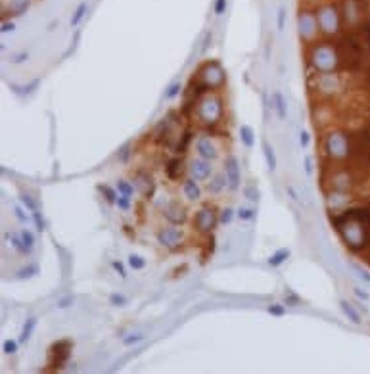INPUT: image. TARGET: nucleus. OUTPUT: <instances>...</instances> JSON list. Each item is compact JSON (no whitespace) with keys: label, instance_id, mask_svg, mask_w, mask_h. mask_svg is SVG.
<instances>
[{"label":"nucleus","instance_id":"nucleus-46","mask_svg":"<svg viewBox=\"0 0 370 374\" xmlns=\"http://www.w3.org/2000/svg\"><path fill=\"white\" fill-rule=\"evenodd\" d=\"M267 311L271 313V315H274V317H282L284 313H286V309H284L282 305H269Z\"/></svg>","mask_w":370,"mask_h":374},{"label":"nucleus","instance_id":"nucleus-31","mask_svg":"<svg viewBox=\"0 0 370 374\" xmlns=\"http://www.w3.org/2000/svg\"><path fill=\"white\" fill-rule=\"evenodd\" d=\"M127 263H129V267H131L133 271H142V269L146 267L144 257H140V255H136V253H131V255L127 257Z\"/></svg>","mask_w":370,"mask_h":374},{"label":"nucleus","instance_id":"nucleus-47","mask_svg":"<svg viewBox=\"0 0 370 374\" xmlns=\"http://www.w3.org/2000/svg\"><path fill=\"white\" fill-rule=\"evenodd\" d=\"M73 301H75L73 296H67V298H62L60 301H58V307H60V309H67V307H71V305H73Z\"/></svg>","mask_w":370,"mask_h":374},{"label":"nucleus","instance_id":"nucleus-12","mask_svg":"<svg viewBox=\"0 0 370 374\" xmlns=\"http://www.w3.org/2000/svg\"><path fill=\"white\" fill-rule=\"evenodd\" d=\"M188 169H190V175H192L196 181H209L211 177L215 175L213 173V165H211L209 160H203V158H199V156H197L196 160L190 162Z\"/></svg>","mask_w":370,"mask_h":374},{"label":"nucleus","instance_id":"nucleus-48","mask_svg":"<svg viewBox=\"0 0 370 374\" xmlns=\"http://www.w3.org/2000/svg\"><path fill=\"white\" fill-rule=\"evenodd\" d=\"M111 267L117 271V274H119L121 278H127V269L123 267V263H121V261H113V263H111Z\"/></svg>","mask_w":370,"mask_h":374},{"label":"nucleus","instance_id":"nucleus-18","mask_svg":"<svg viewBox=\"0 0 370 374\" xmlns=\"http://www.w3.org/2000/svg\"><path fill=\"white\" fill-rule=\"evenodd\" d=\"M183 192L188 201H197L201 198V187L197 185V181L194 177H188L185 179V185H183Z\"/></svg>","mask_w":370,"mask_h":374},{"label":"nucleus","instance_id":"nucleus-9","mask_svg":"<svg viewBox=\"0 0 370 374\" xmlns=\"http://www.w3.org/2000/svg\"><path fill=\"white\" fill-rule=\"evenodd\" d=\"M156 236H158V242H160L163 248L175 249V248H179V246L183 244L185 232H183V230H181L179 226H175V224H169V226H163V228H160Z\"/></svg>","mask_w":370,"mask_h":374},{"label":"nucleus","instance_id":"nucleus-13","mask_svg":"<svg viewBox=\"0 0 370 374\" xmlns=\"http://www.w3.org/2000/svg\"><path fill=\"white\" fill-rule=\"evenodd\" d=\"M224 173H226V179H228V188L234 192L240 188V181H242V175H240V165H238V160L234 156H230L226 163H224Z\"/></svg>","mask_w":370,"mask_h":374},{"label":"nucleus","instance_id":"nucleus-10","mask_svg":"<svg viewBox=\"0 0 370 374\" xmlns=\"http://www.w3.org/2000/svg\"><path fill=\"white\" fill-rule=\"evenodd\" d=\"M163 219L169 224H175V226H183V224L188 223V211L186 207L181 203V201H169L165 207H163Z\"/></svg>","mask_w":370,"mask_h":374},{"label":"nucleus","instance_id":"nucleus-29","mask_svg":"<svg viewBox=\"0 0 370 374\" xmlns=\"http://www.w3.org/2000/svg\"><path fill=\"white\" fill-rule=\"evenodd\" d=\"M190 140H192V131H185V133L181 135V142L177 144L175 152H177L179 156L186 154V150H188V146H190Z\"/></svg>","mask_w":370,"mask_h":374},{"label":"nucleus","instance_id":"nucleus-22","mask_svg":"<svg viewBox=\"0 0 370 374\" xmlns=\"http://www.w3.org/2000/svg\"><path fill=\"white\" fill-rule=\"evenodd\" d=\"M35 328H37V317H29L23 324V330H21V336H19V344H27L31 340V336H33Z\"/></svg>","mask_w":370,"mask_h":374},{"label":"nucleus","instance_id":"nucleus-40","mask_svg":"<svg viewBox=\"0 0 370 374\" xmlns=\"http://www.w3.org/2000/svg\"><path fill=\"white\" fill-rule=\"evenodd\" d=\"M226 6H228V0H215V4H213L215 15H222V13L226 12Z\"/></svg>","mask_w":370,"mask_h":374},{"label":"nucleus","instance_id":"nucleus-44","mask_svg":"<svg viewBox=\"0 0 370 374\" xmlns=\"http://www.w3.org/2000/svg\"><path fill=\"white\" fill-rule=\"evenodd\" d=\"M117 205H119L121 211H129V209H131V198H129V196H119Z\"/></svg>","mask_w":370,"mask_h":374},{"label":"nucleus","instance_id":"nucleus-5","mask_svg":"<svg viewBox=\"0 0 370 374\" xmlns=\"http://www.w3.org/2000/svg\"><path fill=\"white\" fill-rule=\"evenodd\" d=\"M197 112L205 125H215L222 117V100L217 96H203L197 104Z\"/></svg>","mask_w":370,"mask_h":374},{"label":"nucleus","instance_id":"nucleus-16","mask_svg":"<svg viewBox=\"0 0 370 374\" xmlns=\"http://www.w3.org/2000/svg\"><path fill=\"white\" fill-rule=\"evenodd\" d=\"M136 188L146 196V198H152L154 196V192H156V188H158V185H156V181L150 177L148 173H138V179H136Z\"/></svg>","mask_w":370,"mask_h":374},{"label":"nucleus","instance_id":"nucleus-26","mask_svg":"<svg viewBox=\"0 0 370 374\" xmlns=\"http://www.w3.org/2000/svg\"><path fill=\"white\" fill-rule=\"evenodd\" d=\"M263 156H265V160H267L269 171H276V154H274V150H272L271 144H267V142H263Z\"/></svg>","mask_w":370,"mask_h":374},{"label":"nucleus","instance_id":"nucleus-24","mask_svg":"<svg viewBox=\"0 0 370 374\" xmlns=\"http://www.w3.org/2000/svg\"><path fill=\"white\" fill-rule=\"evenodd\" d=\"M290 257V249L288 248H282V249H278V251H274L271 257L267 259V263L271 265V267H280L286 259Z\"/></svg>","mask_w":370,"mask_h":374},{"label":"nucleus","instance_id":"nucleus-27","mask_svg":"<svg viewBox=\"0 0 370 374\" xmlns=\"http://www.w3.org/2000/svg\"><path fill=\"white\" fill-rule=\"evenodd\" d=\"M98 190L104 194V198H106V201L110 203V205H115L117 203V199H119V190L117 188H110V187H104V185H100Z\"/></svg>","mask_w":370,"mask_h":374},{"label":"nucleus","instance_id":"nucleus-6","mask_svg":"<svg viewBox=\"0 0 370 374\" xmlns=\"http://www.w3.org/2000/svg\"><path fill=\"white\" fill-rule=\"evenodd\" d=\"M197 77L207 85L209 92L221 88L222 85H224V79H226L221 62H217V60H211V62L205 63V65L199 69V75H197Z\"/></svg>","mask_w":370,"mask_h":374},{"label":"nucleus","instance_id":"nucleus-35","mask_svg":"<svg viewBox=\"0 0 370 374\" xmlns=\"http://www.w3.org/2000/svg\"><path fill=\"white\" fill-rule=\"evenodd\" d=\"M31 215H33V221H35V226H37V232H44L46 230V223H44V217H42L40 209L31 213Z\"/></svg>","mask_w":370,"mask_h":374},{"label":"nucleus","instance_id":"nucleus-55","mask_svg":"<svg viewBox=\"0 0 370 374\" xmlns=\"http://www.w3.org/2000/svg\"><path fill=\"white\" fill-rule=\"evenodd\" d=\"M211 37H213V35H211V31H207V33H205V40H203V44H201V54H205V50L209 48Z\"/></svg>","mask_w":370,"mask_h":374},{"label":"nucleus","instance_id":"nucleus-52","mask_svg":"<svg viewBox=\"0 0 370 374\" xmlns=\"http://www.w3.org/2000/svg\"><path fill=\"white\" fill-rule=\"evenodd\" d=\"M27 58H29V54H27V52H21V54H15L10 62H12V63H23Z\"/></svg>","mask_w":370,"mask_h":374},{"label":"nucleus","instance_id":"nucleus-38","mask_svg":"<svg viewBox=\"0 0 370 374\" xmlns=\"http://www.w3.org/2000/svg\"><path fill=\"white\" fill-rule=\"evenodd\" d=\"M144 334H140V332H136V334H131V336H127L123 340V344L127 346V348H131V346H136V344H140V342H144Z\"/></svg>","mask_w":370,"mask_h":374},{"label":"nucleus","instance_id":"nucleus-25","mask_svg":"<svg viewBox=\"0 0 370 374\" xmlns=\"http://www.w3.org/2000/svg\"><path fill=\"white\" fill-rule=\"evenodd\" d=\"M87 10H88V2H85V0H83V2H81V4L75 8L73 15H71V21H69V23H71V27H77V25L83 21V17L87 15Z\"/></svg>","mask_w":370,"mask_h":374},{"label":"nucleus","instance_id":"nucleus-51","mask_svg":"<svg viewBox=\"0 0 370 374\" xmlns=\"http://www.w3.org/2000/svg\"><path fill=\"white\" fill-rule=\"evenodd\" d=\"M13 29H15V23H13V21H2V27H0L2 33H12Z\"/></svg>","mask_w":370,"mask_h":374},{"label":"nucleus","instance_id":"nucleus-1","mask_svg":"<svg viewBox=\"0 0 370 374\" xmlns=\"http://www.w3.org/2000/svg\"><path fill=\"white\" fill-rule=\"evenodd\" d=\"M309 60L319 73H336L344 63L340 48L334 42H317L311 46Z\"/></svg>","mask_w":370,"mask_h":374},{"label":"nucleus","instance_id":"nucleus-50","mask_svg":"<svg viewBox=\"0 0 370 374\" xmlns=\"http://www.w3.org/2000/svg\"><path fill=\"white\" fill-rule=\"evenodd\" d=\"M129 156H131V148H129V146H123L121 152L117 154V160H119L121 163H125L127 160H129Z\"/></svg>","mask_w":370,"mask_h":374},{"label":"nucleus","instance_id":"nucleus-34","mask_svg":"<svg viewBox=\"0 0 370 374\" xmlns=\"http://www.w3.org/2000/svg\"><path fill=\"white\" fill-rule=\"evenodd\" d=\"M236 215H238L240 221H251L255 217V209H251V207H240L236 211Z\"/></svg>","mask_w":370,"mask_h":374},{"label":"nucleus","instance_id":"nucleus-7","mask_svg":"<svg viewBox=\"0 0 370 374\" xmlns=\"http://www.w3.org/2000/svg\"><path fill=\"white\" fill-rule=\"evenodd\" d=\"M217 224H219V215L215 211V207H211V205H203L194 215V228L201 234L213 232Z\"/></svg>","mask_w":370,"mask_h":374},{"label":"nucleus","instance_id":"nucleus-8","mask_svg":"<svg viewBox=\"0 0 370 374\" xmlns=\"http://www.w3.org/2000/svg\"><path fill=\"white\" fill-rule=\"evenodd\" d=\"M71 348H73V344L69 340H58V342L52 344V348H50V357H52L50 365H52L54 371L62 369L63 365L67 363L69 355H71Z\"/></svg>","mask_w":370,"mask_h":374},{"label":"nucleus","instance_id":"nucleus-54","mask_svg":"<svg viewBox=\"0 0 370 374\" xmlns=\"http://www.w3.org/2000/svg\"><path fill=\"white\" fill-rule=\"evenodd\" d=\"M303 163H305V175L311 177V173H313V160H311V156H305Z\"/></svg>","mask_w":370,"mask_h":374},{"label":"nucleus","instance_id":"nucleus-19","mask_svg":"<svg viewBox=\"0 0 370 374\" xmlns=\"http://www.w3.org/2000/svg\"><path fill=\"white\" fill-rule=\"evenodd\" d=\"M6 238L10 240V244H12V248L19 253V255H29L31 251H33V248H29L27 244L23 242V238L19 236V234H10V232H6Z\"/></svg>","mask_w":370,"mask_h":374},{"label":"nucleus","instance_id":"nucleus-57","mask_svg":"<svg viewBox=\"0 0 370 374\" xmlns=\"http://www.w3.org/2000/svg\"><path fill=\"white\" fill-rule=\"evenodd\" d=\"M246 196H247V198H251L253 201H257V199H259V196H257V190H255V188L247 187L246 188Z\"/></svg>","mask_w":370,"mask_h":374},{"label":"nucleus","instance_id":"nucleus-45","mask_svg":"<svg viewBox=\"0 0 370 374\" xmlns=\"http://www.w3.org/2000/svg\"><path fill=\"white\" fill-rule=\"evenodd\" d=\"M309 142H311V133L309 131H301L299 133V146L305 150L309 146Z\"/></svg>","mask_w":370,"mask_h":374},{"label":"nucleus","instance_id":"nucleus-62","mask_svg":"<svg viewBox=\"0 0 370 374\" xmlns=\"http://www.w3.org/2000/svg\"><path fill=\"white\" fill-rule=\"evenodd\" d=\"M56 25H58V21H52V23L48 25V31H54V29H56Z\"/></svg>","mask_w":370,"mask_h":374},{"label":"nucleus","instance_id":"nucleus-4","mask_svg":"<svg viewBox=\"0 0 370 374\" xmlns=\"http://www.w3.org/2000/svg\"><path fill=\"white\" fill-rule=\"evenodd\" d=\"M297 33L299 38L309 44L311 40H315V37L321 33L319 29V19H317V10H309V8H301L299 15H297Z\"/></svg>","mask_w":370,"mask_h":374},{"label":"nucleus","instance_id":"nucleus-28","mask_svg":"<svg viewBox=\"0 0 370 374\" xmlns=\"http://www.w3.org/2000/svg\"><path fill=\"white\" fill-rule=\"evenodd\" d=\"M240 138H242V142H244L246 148H253V144H255V137H253L251 127L242 125V127H240Z\"/></svg>","mask_w":370,"mask_h":374},{"label":"nucleus","instance_id":"nucleus-60","mask_svg":"<svg viewBox=\"0 0 370 374\" xmlns=\"http://www.w3.org/2000/svg\"><path fill=\"white\" fill-rule=\"evenodd\" d=\"M286 303H288V305H297V303H299V298H297V296H288V298H286Z\"/></svg>","mask_w":370,"mask_h":374},{"label":"nucleus","instance_id":"nucleus-41","mask_svg":"<svg viewBox=\"0 0 370 374\" xmlns=\"http://www.w3.org/2000/svg\"><path fill=\"white\" fill-rule=\"evenodd\" d=\"M181 83H173L171 87L167 88V92H165V98L167 100H173L175 96H179V92H181Z\"/></svg>","mask_w":370,"mask_h":374},{"label":"nucleus","instance_id":"nucleus-42","mask_svg":"<svg viewBox=\"0 0 370 374\" xmlns=\"http://www.w3.org/2000/svg\"><path fill=\"white\" fill-rule=\"evenodd\" d=\"M110 301L113 303V305H117V307H123L125 303L129 301V299L125 298V296H121V294H111V296H110Z\"/></svg>","mask_w":370,"mask_h":374},{"label":"nucleus","instance_id":"nucleus-37","mask_svg":"<svg viewBox=\"0 0 370 374\" xmlns=\"http://www.w3.org/2000/svg\"><path fill=\"white\" fill-rule=\"evenodd\" d=\"M19 236L23 238V242L27 244V246H29V248H35V242H37V240H35V234H33L31 230H27V228H21V230H19Z\"/></svg>","mask_w":370,"mask_h":374},{"label":"nucleus","instance_id":"nucleus-39","mask_svg":"<svg viewBox=\"0 0 370 374\" xmlns=\"http://www.w3.org/2000/svg\"><path fill=\"white\" fill-rule=\"evenodd\" d=\"M2 348H4V353H6V355H13V353L19 349V344H17L15 340H6Z\"/></svg>","mask_w":370,"mask_h":374},{"label":"nucleus","instance_id":"nucleus-53","mask_svg":"<svg viewBox=\"0 0 370 374\" xmlns=\"http://www.w3.org/2000/svg\"><path fill=\"white\" fill-rule=\"evenodd\" d=\"M353 294L357 296L359 299H363V301H369L370 299V294H367V292H363L361 288H353Z\"/></svg>","mask_w":370,"mask_h":374},{"label":"nucleus","instance_id":"nucleus-56","mask_svg":"<svg viewBox=\"0 0 370 374\" xmlns=\"http://www.w3.org/2000/svg\"><path fill=\"white\" fill-rule=\"evenodd\" d=\"M38 83H40V81H33V83H29V85L21 90V94H29V92H33V90L38 87Z\"/></svg>","mask_w":370,"mask_h":374},{"label":"nucleus","instance_id":"nucleus-2","mask_svg":"<svg viewBox=\"0 0 370 374\" xmlns=\"http://www.w3.org/2000/svg\"><path fill=\"white\" fill-rule=\"evenodd\" d=\"M317 19H319V29L326 37H334L342 29V12L336 4H322L317 10Z\"/></svg>","mask_w":370,"mask_h":374},{"label":"nucleus","instance_id":"nucleus-43","mask_svg":"<svg viewBox=\"0 0 370 374\" xmlns=\"http://www.w3.org/2000/svg\"><path fill=\"white\" fill-rule=\"evenodd\" d=\"M13 215H15V217H17V219H19L23 224L29 221V217H27V213L23 211V207H21V205H13Z\"/></svg>","mask_w":370,"mask_h":374},{"label":"nucleus","instance_id":"nucleus-23","mask_svg":"<svg viewBox=\"0 0 370 374\" xmlns=\"http://www.w3.org/2000/svg\"><path fill=\"white\" fill-rule=\"evenodd\" d=\"M38 271H40V267H38L37 263H31V265H25V267H21L19 271H17V278L19 280H29V278H33V276H37Z\"/></svg>","mask_w":370,"mask_h":374},{"label":"nucleus","instance_id":"nucleus-20","mask_svg":"<svg viewBox=\"0 0 370 374\" xmlns=\"http://www.w3.org/2000/svg\"><path fill=\"white\" fill-rule=\"evenodd\" d=\"M272 106H274V110L278 113L280 121H284V119L288 117V106H286V100H284V94L280 90H276V92L272 94Z\"/></svg>","mask_w":370,"mask_h":374},{"label":"nucleus","instance_id":"nucleus-36","mask_svg":"<svg viewBox=\"0 0 370 374\" xmlns=\"http://www.w3.org/2000/svg\"><path fill=\"white\" fill-rule=\"evenodd\" d=\"M286 21H288V12H286V8H278V15H276V27H278V31H284V29H286Z\"/></svg>","mask_w":370,"mask_h":374},{"label":"nucleus","instance_id":"nucleus-58","mask_svg":"<svg viewBox=\"0 0 370 374\" xmlns=\"http://www.w3.org/2000/svg\"><path fill=\"white\" fill-rule=\"evenodd\" d=\"M77 40H79V31H77V33H75V37H73V42H71V48H69V50H67V52H65V54H63V58H65V56H69V54H71V52H75V48H77Z\"/></svg>","mask_w":370,"mask_h":374},{"label":"nucleus","instance_id":"nucleus-14","mask_svg":"<svg viewBox=\"0 0 370 374\" xmlns=\"http://www.w3.org/2000/svg\"><path fill=\"white\" fill-rule=\"evenodd\" d=\"M186 171V165L183 158H173L165 163V175L169 181H179Z\"/></svg>","mask_w":370,"mask_h":374},{"label":"nucleus","instance_id":"nucleus-15","mask_svg":"<svg viewBox=\"0 0 370 374\" xmlns=\"http://www.w3.org/2000/svg\"><path fill=\"white\" fill-rule=\"evenodd\" d=\"M340 12H342V19L344 21L355 23V21H359V2L357 0H344Z\"/></svg>","mask_w":370,"mask_h":374},{"label":"nucleus","instance_id":"nucleus-59","mask_svg":"<svg viewBox=\"0 0 370 374\" xmlns=\"http://www.w3.org/2000/svg\"><path fill=\"white\" fill-rule=\"evenodd\" d=\"M286 190H288V194H290V198L294 199V201H297V203L301 201V198L297 196V192H296V190H294V188H292V187H288V188H286Z\"/></svg>","mask_w":370,"mask_h":374},{"label":"nucleus","instance_id":"nucleus-17","mask_svg":"<svg viewBox=\"0 0 370 374\" xmlns=\"http://www.w3.org/2000/svg\"><path fill=\"white\" fill-rule=\"evenodd\" d=\"M207 192L213 194V196H219L224 188H228V179H226V173H215L207 181Z\"/></svg>","mask_w":370,"mask_h":374},{"label":"nucleus","instance_id":"nucleus-49","mask_svg":"<svg viewBox=\"0 0 370 374\" xmlns=\"http://www.w3.org/2000/svg\"><path fill=\"white\" fill-rule=\"evenodd\" d=\"M355 274H357L359 278L363 280V282H367V284H370V274L365 271V269H361V267H355Z\"/></svg>","mask_w":370,"mask_h":374},{"label":"nucleus","instance_id":"nucleus-30","mask_svg":"<svg viewBox=\"0 0 370 374\" xmlns=\"http://www.w3.org/2000/svg\"><path fill=\"white\" fill-rule=\"evenodd\" d=\"M117 190H119L121 196L133 198V194H135V185L129 183V181H125V179H121V181H117Z\"/></svg>","mask_w":370,"mask_h":374},{"label":"nucleus","instance_id":"nucleus-3","mask_svg":"<svg viewBox=\"0 0 370 374\" xmlns=\"http://www.w3.org/2000/svg\"><path fill=\"white\" fill-rule=\"evenodd\" d=\"M324 154L332 160H346L353 154V146H351V138L347 133H330L324 138Z\"/></svg>","mask_w":370,"mask_h":374},{"label":"nucleus","instance_id":"nucleus-32","mask_svg":"<svg viewBox=\"0 0 370 374\" xmlns=\"http://www.w3.org/2000/svg\"><path fill=\"white\" fill-rule=\"evenodd\" d=\"M19 199H21V203H23L25 207H27L31 213H35V211H38V209H40V207H38V203L31 198L29 194H21V196H19Z\"/></svg>","mask_w":370,"mask_h":374},{"label":"nucleus","instance_id":"nucleus-33","mask_svg":"<svg viewBox=\"0 0 370 374\" xmlns=\"http://www.w3.org/2000/svg\"><path fill=\"white\" fill-rule=\"evenodd\" d=\"M232 219H234V209H232V207H224L221 211V215H219V224L224 226V224L230 223Z\"/></svg>","mask_w":370,"mask_h":374},{"label":"nucleus","instance_id":"nucleus-21","mask_svg":"<svg viewBox=\"0 0 370 374\" xmlns=\"http://www.w3.org/2000/svg\"><path fill=\"white\" fill-rule=\"evenodd\" d=\"M340 309L344 311V315H346L347 319H349V321H351L353 324H361V323H363L361 315H359L357 309H355V307H353V305H351L349 301H346V299H342V301H340Z\"/></svg>","mask_w":370,"mask_h":374},{"label":"nucleus","instance_id":"nucleus-11","mask_svg":"<svg viewBox=\"0 0 370 374\" xmlns=\"http://www.w3.org/2000/svg\"><path fill=\"white\" fill-rule=\"evenodd\" d=\"M196 152L199 158L203 160H209V162H215L219 158V146L215 144V140H211L207 135H201V137L196 140Z\"/></svg>","mask_w":370,"mask_h":374},{"label":"nucleus","instance_id":"nucleus-61","mask_svg":"<svg viewBox=\"0 0 370 374\" xmlns=\"http://www.w3.org/2000/svg\"><path fill=\"white\" fill-rule=\"evenodd\" d=\"M123 232H125V234H129L131 238L135 236V232H133V228H131L129 224H123Z\"/></svg>","mask_w":370,"mask_h":374}]
</instances>
